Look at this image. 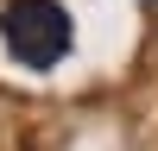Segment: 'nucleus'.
<instances>
[{"label":"nucleus","instance_id":"obj_1","mask_svg":"<svg viewBox=\"0 0 158 151\" xmlns=\"http://www.w3.org/2000/svg\"><path fill=\"white\" fill-rule=\"evenodd\" d=\"M70 13L63 0H6L0 6V38L25 69H51V63L70 57Z\"/></svg>","mask_w":158,"mask_h":151}]
</instances>
